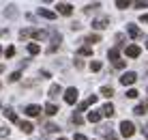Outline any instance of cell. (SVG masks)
I'll use <instances>...</instances> for the list:
<instances>
[{
    "mask_svg": "<svg viewBox=\"0 0 148 140\" xmlns=\"http://www.w3.org/2000/svg\"><path fill=\"white\" fill-rule=\"evenodd\" d=\"M39 15H41V17H47V19H54L56 17V13L54 11H47V9H39Z\"/></svg>",
    "mask_w": 148,
    "mask_h": 140,
    "instance_id": "cell-14",
    "label": "cell"
},
{
    "mask_svg": "<svg viewBox=\"0 0 148 140\" xmlns=\"http://www.w3.org/2000/svg\"><path fill=\"white\" fill-rule=\"evenodd\" d=\"M95 101H97V95H90L88 99H86V103H88V106H90V103H95Z\"/></svg>",
    "mask_w": 148,
    "mask_h": 140,
    "instance_id": "cell-36",
    "label": "cell"
},
{
    "mask_svg": "<svg viewBox=\"0 0 148 140\" xmlns=\"http://www.w3.org/2000/svg\"><path fill=\"white\" fill-rule=\"evenodd\" d=\"M86 108H88V103H86V101H82V103H77V110H79V112H84Z\"/></svg>",
    "mask_w": 148,
    "mask_h": 140,
    "instance_id": "cell-32",
    "label": "cell"
},
{
    "mask_svg": "<svg viewBox=\"0 0 148 140\" xmlns=\"http://www.w3.org/2000/svg\"><path fill=\"white\" fill-rule=\"evenodd\" d=\"M4 54H7V58H11V56H15V48L11 45V48H7V52H4Z\"/></svg>",
    "mask_w": 148,
    "mask_h": 140,
    "instance_id": "cell-31",
    "label": "cell"
},
{
    "mask_svg": "<svg viewBox=\"0 0 148 140\" xmlns=\"http://www.w3.org/2000/svg\"><path fill=\"white\" fill-rule=\"evenodd\" d=\"M101 114H103V116H112V114H114V106H112V103H105L103 110H101Z\"/></svg>",
    "mask_w": 148,
    "mask_h": 140,
    "instance_id": "cell-13",
    "label": "cell"
},
{
    "mask_svg": "<svg viewBox=\"0 0 148 140\" xmlns=\"http://www.w3.org/2000/svg\"><path fill=\"white\" fill-rule=\"evenodd\" d=\"M73 123H75V125H82V123H84V119H82V114H75V116H73Z\"/></svg>",
    "mask_w": 148,
    "mask_h": 140,
    "instance_id": "cell-30",
    "label": "cell"
},
{
    "mask_svg": "<svg viewBox=\"0 0 148 140\" xmlns=\"http://www.w3.org/2000/svg\"><path fill=\"white\" fill-rule=\"evenodd\" d=\"M56 9H58L60 15H71V13H73V7H71L69 2H58V4H56Z\"/></svg>",
    "mask_w": 148,
    "mask_h": 140,
    "instance_id": "cell-3",
    "label": "cell"
},
{
    "mask_svg": "<svg viewBox=\"0 0 148 140\" xmlns=\"http://www.w3.org/2000/svg\"><path fill=\"white\" fill-rule=\"evenodd\" d=\"M75 140H88V138H86L84 134H75Z\"/></svg>",
    "mask_w": 148,
    "mask_h": 140,
    "instance_id": "cell-37",
    "label": "cell"
},
{
    "mask_svg": "<svg viewBox=\"0 0 148 140\" xmlns=\"http://www.w3.org/2000/svg\"><path fill=\"white\" fill-rule=\"evenodd\" d=\"M45 132L47 134H56V132H60V127L56 125V123H47V125H45Z\"/></svg>",
    "mask_w": 148,
    "mask_h": 140,
    "instance_id": "cell-16",
    "label": "cell"
},
{
    "mask_svg": "<svg viewBox=\"0 0 148 140\" xmlns=\"http://www.w3.org/2000/svg\"><path fill=\"white\" fill-rule=\"evenodd\" d=\"M58 140H67V138H58Z\"/></svg>",
    "mask_w": 148,
    "mask_h": 140,
    "instance_id": "cell-40",
    "label": "cell"
},
{
    "mask_svg": "<svg viewBox=\"0 0 148 140\" xmlns=\"http://www.w3.org/2000/svg\"><path fill=\"white\" fill-rule=\"evenodd\" d=\"M146 48H148V43H146Z\"/></svg>",
    "mask_w": 148,
    "mask_h": 140,
    "instance_id": "cell-43",
    "label": "cell"
},
{
    "mask_svg": "<svg viewBox=\"0 0 148 140\" xmlns=\"http://www.w3.org/2000/svg\"><path fill=\"white\" fill-rule=\"evenodd\" d=\"M2 71H4V67H2V65H0V73H2Z\"/></svg>",
    "mask_w": 148,
    "mask_h": 140,
    "instance_id": "cell-39",
    "label": "cell"
},
{
    "mask_svg": "<svg viewBox=\"0 0 148 140\" xmlns=\"http://www.w3.org/2000/svg\"><path fill=\"white\" fill-rule=\"evenodd\" d=\"M90 69H92V71H99V69H101V63H99V60H92V63H90Z\"/></svg>",
    "mask_w": 148,
    "mask_h": 140,
    "instance_id": "cell-26",
    "label": "cell"
},
{
    "mask_svg": "<svg viewBox=\"0 0 148 140\" xmlns=\"http://www.w3.org/2000/svg\"><path fill=\"white\" fill-rule=\"evenodd\" d=\"M19 129H22V132H26V134H30V132H32V123H28V121H22V123H19Z\"/></svg>",
    "mask_w": 148,
    "mask_h": 140,
    "instance_id": "cell-15",
    "label": "cell"
},
{
    "mask_svg": "<svg viewBox=\"0 0 148 140\" xmlns=\"http://www.w3.org/2000/svg\"><path fill=\"white\" fill-rule=\"evenodd\" d=\"M129 35L131 37H140V30H137L135 26H129Z\"/></svg>",
    "mask_w": 148,
    "mask_h": 140,
    "instance_id": "cell-25",
    "label": "cell"
},
{
    "mask_svg": "<svg viewBox=\"0 0 148 140\" xmlns=\"http://www.w3.org/2000/svg\"><path fill=\"white\" fill-rule=\"evenodd\" d=\"M135 80H137V76H135V71H127L125 76L120 78V82L125 86H131V84H135Z\"/></svg>",
    "mask_w": 148,
    "mask_h": 140,
    "instance_id": "cell-2",
    "label": "cell"
},
{
    "mask_svg": "<svg viewBox=\"0 0 148 140\" xmlns=\"http://www.w3.org/2000/svg\"><path fill=\"white\" fill-rule=\"evenodd\" d=\"M19 78H22V73H19V71H13V73H11V78H9V80H11V82H17Z\"/></svg>",
    "mask_w": 148,
    "mask_h": 140,
    "instance_id": "cell-27",
    "label": "cell"
},
{
    "mask_svg": "<svg viewBox=\"0 0 148 140\" xmlns=\"http://www.w3.org/2000/svg\"><path fill=\"white\" fill-rule=\"evenodd\" d=\"M58 93H60V84H52L49 86V97H52V99L58 97Z\"/></svg>",
    "mask_w": 148,
    "mask_h": 140,
    "instance_id": "cell-17",
    "label": "cell"
},
{
    "mask_svg": "<svg viewBox=\"0 0 148 140\" xmlns=\"http://www.w3.org/2000/svg\"><path fill=\"white\" fill-rule=\"evenodd\" d=\"M28 52L34 56V54H39V52H41V48H39L37 43H28Z\"/></svg>",
    "mask_w": 148,
    "mask_h": 140,
    "instance_id": "cell-21",
    "label": "cell"
},
{
    "mask_svg": "<svg viewBox=\"0 0 148 140\" xmlns=\"http://www.w3.org/2000/svg\"><path fill=\"white\" fill-rule=\"evenodd\" d=\"M28 37H32V30H30V28H24L22 33H19V39H28Z\"/></svg>",
    "mask_w": 148,
    "mask_h": 140,
    "instance_id": "cell-22",
    "label": "cell"
},
{
    "mask_svg": "<svg viewBox=\"0 0 148 140\" xmlns=\"http://www.w3.org/2000/svg\"><path fill=\"white\" fill-rule=\"evenodd\" d=\"M127 97H129V99H135V97H137V91H135V89L127 91Z\"/></svg>",
    "mask_w": 148,
    "mask_h": 140,
    "instance_id": "cell-29",
    "label": "cell"
},
{
    "mask_svg": "<svg viewBox=\"0 0 148 140\" xmlns=\"http://www.w3.org/2000/svg\"><path fill=\"white\" fill-rule=\"evenodd\" d=\"M140 48H137V45H129V48H127V56H129V58H137V56H140Z\"/></svg>",
    "mask_w": 148,
    "mask_h": 140,
    "instance_id": "cell-6",
    "label": "cell"
},
{
    "mask_svg": "<svg viewBox=\"0 0 148 140\" xmlns=\"http://www.w3.org/2000/svg\"><path fill=\"white\" fill-rule=\"evenodd\" d=\"M120 134H122L125 138H131V136L135 134V125H133L131 121H122V123H120Z\"/></svg>",
    "mask_w": 148,
    "mask_h": 140,
    "instance_id": "cell-1",
    "label": "cell"
},
{
    "mask_svg": "<svg viewBox=\"0 0 148 140\" xmlns=\"http://www.w3.org/2000/svg\"><path fill=\"white\" fill-rule=\"evenodd\" d=\"M84 41H86V43H99L101 37H99V35H88V37H84Z\"/></svg>",
    "mask_w": 148,
    "mask_h": 140,
    "instance_id": "cell-18",
    "label": "cell"
},
{
    "mask_svg": "<svg viewBox=\"0 0 148 140\" xmlns=\"http://www.w3.org/2000/svg\"><path fill=\"white\" fill-rule=\"evenodd\" d=\"M77 52H79V56H90V54H92V50H90V48H79Z\"/></svg>",
    "mask_w": 148,
    "mask_h": 140,
    "instance_id": "cell-24",
    "label": "cell"
},
{
    "mask_svg": "<svg viewBox=\"0 0 148 140\" xmlns=\"http://www.w3.org/2000/svg\"><path fill=\"white\" fill-rule=\"evenodd\" d=\"M108 56H110V60H112V63H118V60H120V50H118V48H112Z\"/></svg>",
    "mask_w": 148,
    "mask_h": 140,
    "instance_id": "cell-9",
    "label": "cell"
},
{
    "mask_svg": "<svg viewBox=\"0 0 148 140\" xmlns=\"http://www.w3.org/2000/svg\"><path fill=\"white\" fill-rule=\"evenodd\" d=\"M146 140H148V134H146Z\"/></svg>",
    "mask_w": 148,
    "mask_h": 140,
    "instance_id": "cell-41",
    "label": "cell"
},
{
    "mask_svg": "<svg viewBox=\"0 0 148 140\" xmlns=\"http://www.w3.org/2000/svg\"><path fill=\"white\" fill-rule=\"evenodd\" d=\"M0 54H2V50H0Z\"/></svg>",
    "mask_w": 148,
    "mask_h": 140,
    "instance_id": "cell-42",
    "label": "cell"
},
{
    "mask_svg": "<svg viewBox=\"0 0 148 140\" xmlns=\"http://www.w3.org/2000/svg\"><path fill=\"white\" fill-rule=\"evenodd\" d=\"M64 101H67L69 106L77 101V89H67V93H64Z\"/></svg>",
    "mask_w": 148,
    "mask_h": 140,
    "instance_id": "cell-4",
    "label": "cell"
},
{
    "mask_svg": "<svg viewBox=\"0 0 148 140\" xmlns=\"http://www.w3.org/2000/svg\"><path fill=\"white\" fill-rule=\"evenodd\" d=\"M56 112H58V108H56V103H47V106H45V114H47V116H54Z\"/></svg>",
    "mask_w": 148,
    "mask_h": 140,
    "instance_id": "cell-12",
    "label": "cell"
},
{
    "mask_svg": "<svg viewBox=\"0 0 148 140\" xmlns=\"http://www.w3.org/2000/svg\"><path fill=\"white\" fill-rule=\"evenodd\" d=\"M108 22H110L108 17H101V19H95V22H92V28H97V30H103V28H108Z\"/></svg>",
    "mask_w": 148,
    "mask_h": 140,
    "instance_id": "cell-5",
    "label": "cell"
},
{
    "mask_svg": "<svg viewBox=\"0 0 148 140\" xmlns=\"http://www.w3.org/2000/svg\"><path fill=\"white\" fill-rule=\"evenodd\" d=\"M26 114L28 116H39L41 114V108L34 106V103H32V106H26Z\"/></svg>",
    "mask_w": 148,
    "mask_h": 140,
    "instance_id": "cell-7",
    "label": "cell"
},
{
    "mask_svg": "<svg viewBox=\"0 0 148 140\" xmlns=\"http://www.w3.org/2000/svg\"><path fill=\"white\" fill-rule=\"evenodd\" d=\"M140 19H142V22H144V24H148V13H144V15H142Z\"/></svg>",
    "mask_w": 148,
    "mask_h": 140,
    "instance_id": "cell-38",
    "label": "cell"
},
{
    "mask_svg": "<svg viewBox=\"0 0 148 140\" xmlns=\"http://www.w3.org/2000/svg\"><path fill=\"white\" fill-rule=\"evenodd\" d=\"M4 116H7L9 121H17V114H15V112L11 110V108H7V110H4Z\"/></svg>",
    "mask_w": 148,
    "mask_h": 140,
    "instance_id": "cell-19",
    "label": "cell"
},
{
    "mask_svg": "<svg viewBox=\"0 0 148 140\" xmlns=\"http://www.w3.org/2000/svg\"><path fill=\"white\" fill-rule=\"evenodd\" d=\"M129 0H116V7H118V9H127V7H129Z\"/></svg>",
    "mask_w": 148,
    "mask_h": 140,
    "instance_id": "cell-23",
    "label": "cell"
},
{
    "mask_svg": "<svg viewBox=\"0 0 148 140\" xmlns=\"http://www.w3.org/2000/svg\"><path fill=\"white\" fill-rule=\"evenodd\" d=\"M47 37H49L47 30H34V33H32V39H37V41H43V39H47Z\"/></svg>",
    "mask_w": 148,
    "mask_h": 140,
    "instance_id": "cell-8",
    "label": "cell"
},
{
    "mask_svg": "<svg viewBox=\"0 0 148 140\" xmlns=\"http://www.w3.org/2000/svg\"><path fill=\"white\" fill-rule=\"evenodd\" d=\"M148 2H135V9H146Z\"/></svg>",
    "mask_w": 148,
    "mask_h": 140,
    "instance_id": "cell-35",
    "label": "cell"
},
{
    "mask_svg": "<svg viewBox=\"0 0 148 140\" xmlns=\"http://www.w3.org/2000/svg\"><path fill=\"white\" fill-rule=\"evenodd\" d=\"M99 7H101V2H95V4H88L84 11H95V9H99Z\"/></svg>",
    "mask_w": 148,
    "mask_h": 140,
    "instance_id": "cell-28",
    "label": "cell"
},
{
    "mask_svg": "<svg viewBox=\"0 0 148 140\" xmlns=\"http://www.w3.org/2000/svg\"><path fill=\"white\" fill-rule=\"evenodd\" d=\"M133 112H135V114H140V116L146 114V112H148V101H146V103H140V106H135Z\"/></svg>",
    "mask_w": 148,
    "mask_h": 140,
    "instance_id": "cell-11",
    "label": "cell"
},
{
    "mask_svg": "<svg viewBox=\"0 0 148 140\" xmlns=\"http://www.w3.org/2000/svg\"><path fill=\"white\" fill-rule=\"evenodd\" d=\"M88 121H90V123H99V121H101V110L88 112Z\"/></svg>",
    "mask_w": 148,
    "mask_h": 140,
    "instance_id": "cell-10",
    "label": "cell"
},
{
    "mask_svg": "<svg viewBox=\"0 0 148 140\" xmlns=\"http://www.w3.org/2000/svg\"><path fill=\"white\" fill-rule=\"evenodd\" d=\"M116 69H125V60H118V63H114Z\"/></svg>",
    "mask_w": 148,
    "mask_h": 140,
    "instance_id": "cell-34",
    "label": "cell"
},
{
    "mask_svg": "<svg viewBox=\"0 0 148 140\" xmlns=\"http://www.w3.org/2000/svg\"><path fill=\"white\" fill-rule=\"evenodd\" d=\"M0 136L7 138V136H9V129H7V127H0Z\"/></svg>",
    "mask_w": 148,
    "mask_h": 140,
    "instance_id": "cell-33",
    "label": "cell"
},
{
    "mask_svg": "<svg viewBox=\"0 0 148 140\" xmlns=\"http://www.w3.org/2000/svg\"><path fill=\"white\" fill-rule=\"evenodd\" d=\"M101 95L103 97H112L114 95V89H112V86H103V89H101Z\"/></svg>",
    "mask_w": 148,
    "mask_h": 140,
    "instance_id": "cell-20",
    "label": "cell"
}]
</instances>
